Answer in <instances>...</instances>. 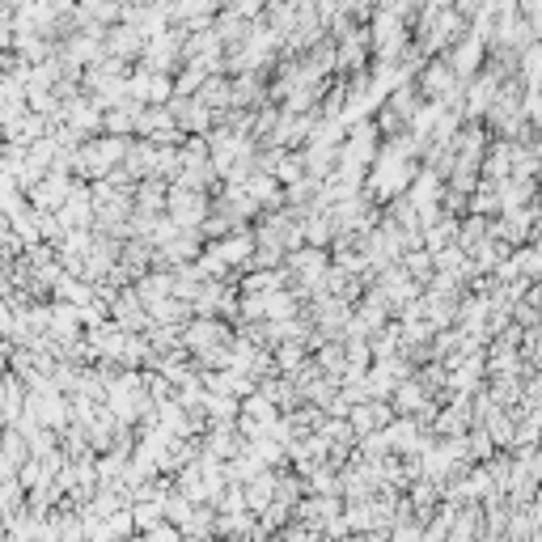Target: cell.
Wrapping results in <instances>:
<instances>
[{
    "label": "cell",
    "instance_id": "1",
    "mask_svg": "<svg viewBox=\"0 0 542 542\" xmlns=\"http://www.w3.org/2000/svg\"><path fill=\"white\" fill-rule=\"evenodd\" d=\"M17 500H22V483H17L13 475H0V517H13Z\"/></svg>",
    "mask_w": 542,
    "mask_h": 542
}]
</instances>
